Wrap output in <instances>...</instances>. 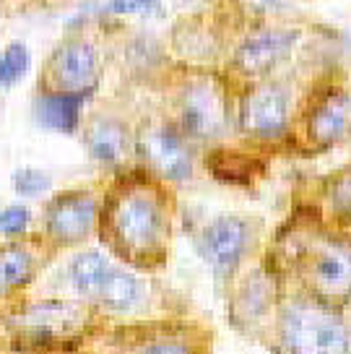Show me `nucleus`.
I'll use <instances>...</instances> for the list:
<instances>
[{
	"label": "nucleus",
	"mask_w": 351,
	"mask_h": 354,
	"mask_svg": "<svg viewBox=\"0 0 351 354\" xmlns=\"http://www.w3.org/2000/svg\"><path fill=\"white\" fill-rule=\"evenodd\" d=\"M112 230L122 250L133 258L154 255L167 237L164 206L146 190H131L112 209Z\"/></svg>",
	"instance_id": "nucleus-1"
},
{
	"label": "nucleus",
	"mask_w": 351,
	"mask_h": 354,
	"mask_svg": "<svg viewBox=\"0 0 351 354\" xmlns=\"http://www.w3.org/2000/svg\"><path fill=\"white\" fill-rule=\"evenodd\" d=\"M281 342L289 354H346L349 333L330 310L299 302L281 315Z\"/></svg>",
	"instance_id": "nucleus-2"
},
{
	"label": "nucleus",
	"mask_w": 351,
	"mask_h": 354,
	"mask_svg": "<svg viewBox=\"0 0 351 354\" xmlns=\"http://www.w3.org/2000/svg\"><path fill=\"white\" fill-rule=\"evenodd\" d=\"M302 271L310 287L325 299L351 295V253L336 243H312L302 253Z\"/></svg>",
	"instance_id": "nucleus-3"
},
{
	"label": "nucleus",
	"mask_w": 351,
	"mask_h": 354,
	"mask_svg": "<svg viewBox=\"0 0 351 354\" xmlns=\"http://www.w3.org/2000/svg\"><path fill=\"white\" fill-rule=\"evenodd\" d=\"M182 128L193 138H216L227 125V107L214 81H196L185 88L180 104Z\"/></svg>",
	"instance_id": "nucleus-4"
},
{
	"label": "nucleus",
	"mask_w": 351,
	"mask_h": 354,
	"mask_svg": "<svg viewBox=\"0 0 351 354\" xmlns=\"http://www.w3.org/2000/svg\"><path fill=\"white\" fill-rule=\"evenodd\" d=\"M242 128L258 138L281 136L289 122V94L278 84H260L242 102Z\"/></svg>",
	"instance_id": "nucleus-5"
},
{
	"label": "nucleus",
	"mask_w": 351,
	"mask_h": 354,
	"mask_svg": "<svg viewBox=\"0 0 351 354\" xmlns=\"http://www.w3.org/2000/svg\"><path fill=\"white\" fill-rule=\"evenodd\" d=\"M250 245V227L237 216L211 221L200 234V250L216 274H229Z\"/></svg>",
	"instance_id": "nucleus-6"
},
{
	"label": "nucleus",
	"mask_w": 351,
	"mask_h": 354,
	"mask_svg": "<svg viewBox=\"0 0 351 354\" xmlns=\"http://www.w3.org/2000/svg\"><path fill=\"white\" fill-rule=\"evenodd\" d=\"M296 39L299 34L292 29H260L240 44L234 63L247 76H263L292 53Z\"/></svg>",
	"instance_id": "nucleus-7"
},
{
	"label": "nucleus",
	"mask_w": 351,
	"mask_h": 354,
	"mask_svg": "<svg viewBox=\"0 0 351 354\" xmlns=\"http://www.w3.org/2000/svg\"><path fill=\"white\" fill-rule=\"evenodd\" d=\"M141 151L167 180L182 183L193 172V159L185 146V138L175 128L159 125L146 131V136L141 138Z\"/></svg>",
	"instance_id": "nucleus-8"
},
{
	"label": "nucleus",
	"mask_w": 351,
	"mask_h": 354,
	"mask_svg": "<svg viewBox=\"0 0 351 354\" xmlns=\"http://www.w3.org/2000/svg\"><path fill=\"white\" fill-rule=\"evenodd\" d=\"M97 50L84 39L66 42L50 63V73L60 91H88L97 81Z\"/></svg>",
	"instance_id": "nucleus-9"
},
{
	"label": "nucleus",
	"mask_w": 351,
	"mask_h": 354,
	"mask_svg": "<svg viewBox=\"0 0 351 354\" xmlns=\"http://www.w3.org/2000/svg\"><path fill=\"white\" fill-rule=\"evenodd\" d=\"M97 219V203L86 193H70L47 209V230L60 243L84 240Z\"/></svg>",
	"instance_id": "nucleus-10"
},
{
	"label": "nucleus",
	"mask_w": 351,
	"mask_h": 354,
	"mask_svg": "<svg viewBox=\"0 0 351 354\" xmlns=\"http://www.w3.org/2000/svg\"><path fill=\"white\" fill-rule=\"evenodd\" d=\"M310 138L320 146H330L341 141L351 131V97L330 94L320 102L310 115Z\"/></svg>",
	"instance_id": "nucleus-11"
},
{
	"label": "nucleus",
	"mask_w": 351,
	"mask_h": 354,
	"mask_svg": "<svg viewBox=\"0 0 351 354\" xmlns=\"http://www.w3.org/2000/svg\"><path fill=\"white\" fill-rule=\"evenodd\" d=\"M88 91H55L44 94L34 104V115L44 128L60 133H73L78 128L81 107L86 104Z\"/></svg>",
	"instance_id": "nucleus-12"
},
{
	"label": "nucleus",
	"mask_w": 351,
	"mask_h": 354,
	"mask_svg": "<svg viewBox=\"0 0 351 354\" xmlns=\"http://www.w3.org/2000/svg\"><path fill=\"white\" fill-rule=\"evenodd\" d=\"M88 149L102 165H117L128 151V131L115 120L94 122V128L88 131Z\"/></svg>",
	"instance_id": "nucleus-13"
},
{
	"label": "nucleus",
	"mask_w": 351,
	"mask_h": 354,
	"mask_svg": "<svg viewBox=\"0 0 351 354\" xmlns=\"http://www.w3.org/2000/svg\"><path fill=\"white\" fill-rule=\"evenodd\" d=\"M110 268L112 266L104 255L97 253V250H86V253L73 258V263H70V281H73V287L81 295L97 297L99 287H102L104 277L110 274Z\"/></svg>",
	"instance_id": "nucleus-14"
},
{
	"label": "nucleus",
	"mask_w": 351,
	"mask_h": 354,
	"mask_svg": "<svg viewBox=\"0 0 351 354\" xmlns=\"http://www.w3.org/2000/svg\"><path fill=\"white\" fill-rule=\"evenodd\" d=\"M97 297L110 310H131L141 299V284L128 271L110 268V274L104 277L102 287H99Z\"/></svg>",
	"instance_id": "nucleus-15"
},
{
	"label": "nucleus",
	"mask_w": 351,
	"mask_h": 354,
	"mask_svg": "<svg viewBox=\"0 0 351 354\" xmlns=\"http://www.w3.org/2000/svg\"><path fill=\"white\" fill-rule=\"evenodd\" d=\"M76 321H78L76 308L63 305V302H47V305H37V308L29 310V313L23 315L21 323L32 326L37 331L55 333V331L68 328V326H73Z\"/></svg>",
	"instance_id": "nucleus-16"
},
{
	"label": "nucleus",
	"mask_w": 351,
	"mask_h": 354,
	"mask_svg": "<svg viewBox=\"0 0 351 354\" xmlns=\"http://www.w3.org/2000/svg\"><path fill=\"white\" fill-rule=\"evenodd\" d=\"M34 271L32 255L21 248H6L0 250V295L11 292L29 281Z\"/></svg>",
	"instance_id": "nucleus-17"
},
{
	"label": "nucleus",
	"mask_w": 351,
	"mask_h": 354,
	"mask_svg": "<svg viewBox=\"0 0 351 354\" xmlns=\"http://www.w3.org/2000/svg\"><path fill=\"white\" fill-rule=\"evenodd\" d=\"M29 71V50L21 42H11L0 55V86H16Z\"/></svg>",
	"instance_id": "nucleus-18"
},
{
	"label": "nucleus",
	"mask_w": 351,
	"mask_h": 354,
	"mask_svg": "<svg viewBox=\"0 0 351 354\" xmlns=\"http://www.w3.org/2000/svg\"><path fill=\"white\" fill-rule=\"evenodd\" d=\"M13 190L19 196L34 198V196H42L44 190H50V175L42 169H34V167H23L13 172Z\"/></svg>",
	"instance_id": "nucleus-19"
},
{
	"label": "nucleus",
	"mask_w": 351,
	"mask_h": 354,
	"mask_svg": "<svg viewBox=\"0 0 351 354\" xmlns=\"http://www.w3.org/2000/svg\"><path fill=\"white\" fill-rule=\"evenodd\" d=\"M32 221V214L26 206H8V209L0 211V234H21Z\"/></svg>",
	"instance_id": "nucleus-20"
},
{
	"label": "nucleus",
	"mask_w": 351,
	"mask_h": 354,
	"mask_svg": "<svg viewBox=\"0 0 351 354\" xmlns=\"http://www.w3.org/2000/svg\"><path fill=\"white\" fill-rule=\"evenodd\" d=\"M156 0H110L107 11L115 16H131V13H149Z\"/></svg>",
	"instance_id": "nucleus-21"
},
{
	"label": "nucleus",
	"mask_w": 351,
	"mask_h": 354,
	"mask_svg": "<svg viewBox=\"0 0 351 354\" xmlns=\"http://www.w3.org/2000/svg\"><path fill=\"white\" fill-rule=\"evenodd\" d=\"M143 354H190V349L175 342H159V344H154V346H149Z\"/></svg>",
	"instance_id": "nucleus-22"
},
{
	"label": "nucleus",
	"mask_w": 351,
	"mask_h": 354,
	"mask_svg": "<svg viewBox=\"0 0 351 354\" xmlns=\"http://www.w3.org/2000/svg\"><path fill=\"white\" fill-rule=\"evenodd\" d=\"M253 8H258V11H263V13H271V11H281L289 0H247Z\"/></svg>",
	"instance_id": "nucleus-23"
}]
</instances>
